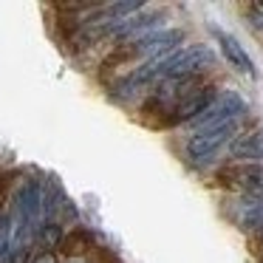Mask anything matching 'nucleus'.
Here are the masks:
<instances>
[{
	"mask_svg": "<svg viewBox=\"0 0 263 263\" xmlns=\"http://www.w3.org/2000/svg\"><path fill=\"white\" fill-rule=\"evenodd\" d=\"M212 63H215V54L206 46H190L184 51H176L161 60L159 77H167V80H193L201 71L210 68Z\"/></svg>",
	"mask_w": 263,
	"mask_h": 263,
	"instance_id": "1",
	"label": "nucleus"
},
{
	"mask_svg": "<svg viewBox=\"0 0 263 263\" xmlns=\"http://www.w3.org/2000/svg\"><path fill=\"white\" fill-rule=\"evenodd\" d=\"M218 97L215 88H195V91H190L184 99H178L176 105V119L178 122H193L195 116H201L206 108H210V102Z\"/></svg>",
	"mask_w": 263,
	"mask_h": 263,
	"instance_id": "6",
	"label": "nucleus"
},
{
	"mask_svg": "<svg viewBox=\"0 0 263 263\" xmlns=\"http://www.w3.org/2000/svg\"><path fill=\"white\" fill-rule=\"evenodd\" d=\"M181 40H184V31H178V29L150 31L147 37L136 40L133 48H136V54H142V57H147V60H161V57H170V54L181 46Z\"/></svg>",
	"mask_w": 263,
	"mask_h": 263,
	"instance_id": "5",
	"label": "nucleus"
},
{
	"mask_svg": "<svg viewBox=\"0 0 263 263\" xmlns=\"http://www.w3.org/2000/svg\"><path fill=\"white\" fill-rule=\"evenodd\" d=\"M232 156L235 159H243V161H252V164H260L263 161V130H252L246 136L235 139Z\"/></svg>",
	"mask_w": 263,
	"mask_h": 263,
	"instance_id": "8",
	"label": "nucleus"
},
{
	"mask_svg": "<svg viewBox=\"0 0 263 263\" xmlns=\"http://www.w3.org/2000/svg\"><path fill=\"white\" fill-rule=\"evenodd\" d=\"M218 43H221L223 60H229V63H232L235 68H240V71H243V74L255 77V65H252L249 54H246V48L240 46V43L235 40L232 34H223V31H218Z\"/></svg>",
	"mask_w": 263,
	"mask_h": 263,
	"instance_id": "7",
	"label": "nucleus"
},
{
	"mask_svg": "<svg viewBox=\"0 0 263 263\" xmlns=\"http://www.w3.org/2000/svg\"><path fill=\"white\" fill-rule=\"evenodd\" d=\"M238 127H240V119H232V122H227V125L215 127V130L195 133V136L187 142V153H190V159H193L198 167L210 164V161L215 159V153L223 147V142H229V139H232L235 133H238Z\"/></svg>",
	"mask_w": 263,
	"mask_h": 263,
	"instance_id": "3",
	"label": "nucleus"
},
{
	"mask_svg": "<svg viewBox=\"0 0 263 263\" xmlns=\"http://www.w3.org/2000/svg\"><path fill=\"white\" fill-rule=\"evenodd\" d=\"M31 263H57V257H54V252H40L37 257H31Z\"/></svg>",
	"mask_w": 263,
	"mask_h": 263,
	"instance_id": "11",
	"label": "nucleus"
},
{
	"mask_svg": "<svg viewBox=\"0 0 263 263\" xmlns=\"http://www.w3.org/2000/svg\"><path fill=\"white\" fill-rule=\"evenodd\" d=\"M221 181L227 184L229 190L235 193H263V164H232V167H223L221 173Z\"/></svg>",
	"mask_w": 263,
	"mask_h": 263,
	"instance_id": "4",
	"label": "nucleus"
},
{
	"mask_svg": "<svg viewBox=\"0 0 263 263\" xmlns=\"http://www.w3.org/2000/svg\"><path fill=\"white\" fill-rule=\"evenodd\" d=\"M40 243L46 246V252H51L54 246L63 243V229H60V223H46L40 229Z\"/></svg>",
	"mask_w": 263,
	"mask_h": 263,
	"instance_id": "10",
	"label": "nucleus"
},
{
	"mask_svg": "<svg viewBox=\"0 0 263 263\" xmlns=\"http://www.w3.org/2000/svg\"><path fill=\"white\" fill-rule=\"evenodd\" d=\"M243 114H246V99L240 93L227 91V93H218L210 102V108L193 119V125H195V133H206V130H215V127L227 125L232 119H240Z\"/></svg>",
	"mask_w": 263,
	"mask_h": 263,
	"instance_id": "2",
	"label": "nucleus"
},
{
	"mask_svg": "<svg viewBox=\"0 0 263 263\" xmlns=\"http://www.w3.org/2000/svg\"><path fill=\"white\" fill-rule=\"evenodd\" d=\"M17 210H20V223L29 227V221H34L43 210V190L34 181H29L17 195Z\"/></svg>",
	"mask_w": 263,
	"mask_h": 263,
	"instance_id": "9",
	"label": "nucleus"
}]
</instances>
